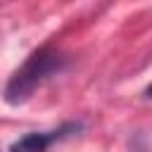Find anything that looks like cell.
Wrapping results in <instances>:
<instances>
[{
    "instance_id": "3",
    "label": "cell",
    "mask_w": 152,
    "mask_h": 152,
    "mask_svg": "<svg viewBox=\"0 0 152 152\" xmlns=\"http://www.w3.org/2000/svg\"><path fill=\"white\" fill-rule=\"evenodd\" d=\"M145 97H150V100H152V83L145 88Z\"/></svg>"
},
{
    "instance_id": "1",
    "label": "cell",
    "mask_w": 152,
    "mask_h": 152,
    "mask_svg": "<svg viewBox=\"0 0 152 152\" xmlns=\"http://www.w3.org/2000/svg\"><path fill=\"white\" fill-rule=\"evenodd\" d=\"M64 66V57L57 52V50H50V48H40L36 52H31L26 57V62L12 74V78L7 81L5 86V102L17 107V104H24L33 97V93L52 76L57 74L59 69Z\"/></svg>"
},
{
    "instance_id": "2",
    "label": "cell",
    "mask_w": 152,
    "mask_h": 152,
    "mask_svg": "<svg viewBox=\"0 0 152 152\" xmlns=\"http://www.w3.org/2000/svg\"><path fill=\"white\" fill-rule=\"evenodd\" d=\"M71 131H78V124H64L62 128L50 131V133H26L19 140H14L7 147V152H48V147L55 140L66 138Z\"/></svg>"
}]
</instances>
